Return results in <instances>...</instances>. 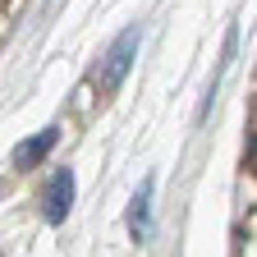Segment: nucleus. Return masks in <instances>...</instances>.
I'll return each instance as SVG.
<instances>
[{
  "label": "nucleus",
  "mask_w": 257,
  "mask_h": 257,
  "mask_svg": "<svg viewBox=\"0 0 257 257\" xmlns=\"http://www.w3.org/2000/svg\"><path fill=\"white\" fill-rule=\"evenodd\" d=\"M134 51H138V28H128V32H119L115 37V46H110V55H106V69H101V92H115L119 83H124V74H128V64H134Z\"/></svg>",
  "instance_id": "obj_1"
},
{
  "label": "nucleus",
  "mask_w": 257,
  "mask_h": 257,
  "mask_svg": "<svg viewBox=\"0 0 257 257\" xmlns=\"http://www.w3.org/2000/svg\"><path fill=\"white\" fill-rule=\"evenodd\" d=\"M69 202H74V175H69V170H55V179L46 184V198H42L46 220L60 225L64 216H69Z\"/></svg>",
  "instance_id": "obj_2"
},
{
  "label": "nucleus",
  "mask_w": 257,
  "mask_h": 257,
  "mask_svg": "<svg viewBox=\"0 0 257 257\" xmlns=\"http://www.w3.org/2000/svg\"><path fill=\"white\" fill-rule=\"evenodd\" d=\"M51 147H55V128H42L32 143H23V147L14 152V166H19V170H32V166H37V161L51 152Z\"/></svg>",
  "instance_id": "obj_3"
},
{
  "label": "nucleus",
  "mask_w": 257,
  "mask_h": 257,
  "mask_svg": "<svg viewBox=\"0 0 257 257\" xmlns=\"http://www.w3.org/2000/svg\"><path fill=\"white\" fill-rule=\"evenodd\" d=\"M147 211H152V179L138 188V198H134V211H128V234H134L138 243L147 239Z\"/></svg>",
  "instance_id": "obj_4"
}]
</instances>
